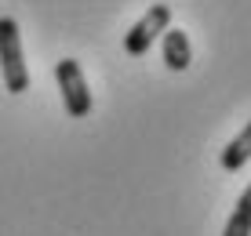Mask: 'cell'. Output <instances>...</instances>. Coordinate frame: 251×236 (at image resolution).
<instances>
[{"mask_svg": "<svg viewBox=\"0 0 251 236\" xmlns=\"http://www.w3.org/2000/svg\"><path fill=\"white\" fill-rule=\"evenodd\" d=\"M0 73H4V87L11 94H22L29 87V69L22 58V33L19 22L0 15Z\"/></svg>", "mask_w": 251, "mask_h": 236, "instance_id": "6da1fadb", "label": "cell"}, {"mask_svg": "<svg viewBox=\"0 0 251 236\" xmlns=\"http://www.w3.org/2000/svg\"><path fill=\"white\" fill-rule=\"evenodd\" d=\"M55 76H58V91H62V102H66V113L69 117H88L91 113V91H88V80H84V69L76 58H62L55 66Z\"/></svg>", "mask_w": 251, "mask_h": 236, "instance_id": "7a4b0ae2", "label": "cell"}, {"mask_svg": "<svg viewBox=\"0 0 251 236\" xmlns=\"http://www.w3.org/2000/svg\"><path fill=\"white\" fill-rule=\"evenodd\" d=\"M168 25H171V7H168V4H153L150 11H146L142 19H138L131 29L124 33V51H127L131 58H142L146 51H150V44L157 40Z\"/></svg>", "mask_w": 251, "mask_h": 236, "instance_id": "3957f363", "label": "cell"}, {"mask_svg": "<svg viewBox=\"0 0 251 236\" xmlns=\"http://www.w3.org/2000/svg\"><path fill=\"white\" fill-rule=\"evenodd\" d=\"M189 62H193V51H189V37L182 29H164V66L175 69V73H182V69H189Z\"/></svg>", "mask_w": 251, "mask_h": 236, "instance_id": "277c9868", "label": "cell"}, {"mask_svg": "<svg viewBox=\"0 0 251 236\" xmlns=\"http://www.w3.org/2000/svg\"><path fill=\"white\" fill-rule=\"evenodd\" d=\"M248 160H251V120L226 149H222V171H240Z\"/></svg>", "mask_w": 251, "mask_h": 236, "instance_id": "5b68a950", "label": "cell"}, {"mask_svg": "<svg viewBox=\"0 0 251 236\" xmlns=\"http://www.w3.org/2000/svg\"><path fill=\"white\" fill-rule=\"evenodd\" d=\"M222 236H251V186L240 193V200H237V207H233Z\"/></svg>", "mask_w": 251, "mask_h": 236, "instance_id": "8992f818", "label": "cell"}]
</instances>
